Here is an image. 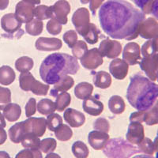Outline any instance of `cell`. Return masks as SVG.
<instances>
[{
  "label": "cell",
  "mask_w": 158,
  "mask_h": 158,
  "mask_svg": "<svg viewBox=\"0 0 158 158\" xmlns=\"http://www.w3.org/2000/svg\"><path fill=\"white\" fill-rule=\"evenodd\" d=\"M46 124L47 127L49 131L55 132L56 130L59 127L61 124H63V118L59 114L52 113L48 115L46 119Z\"/></svg>",
  "instance_id": "obj_38"
},
{
  "label": "cell",
  "mask_w": 158,
  "mask_h": 158,
  "mask_svg": "<svg viewBox=\"0 0 158 158\" xmlns=\"http://www.w3.org/2000/svg\"><path fill=\"white\" fill-rule=\"evenodd\" d=\"M45 158H61V156H59V154L55 153H48V155L45 156Z\"/></svg>",
  "instance_id": "obj_56"
},
{
  "label": "cell",
  "mask_w": 158,
  "mask_h": 158,
  "mask_svg": "<svg viewBox=\"0 0 158 158\" xmlns=\"http://www.w3.org/2000/svg\"><path fill=\"white\" fill-rule=\"evenodd\" d=\"M82 4L89 3V9L93 13V15H96V10L104 3V0H80Z\"/></svg>",
  "instance_id": "obj_49"
},
{
  "label": "cell",
  "mask_w": 158,
  "mask_h": 158,
  "mask_svg": "<svg viewBox=\"0 0 158 158\" xmlns=\"http://www.w3.org/2000/svg\"><path fill=\"white\" fill-rule=\"evenodd\" d=\"M72 153L76 158H87L89 154V150L84 142L76 141L72 145Z\"/></svg>",
  "instance_id": "obj_33"
},
{
  "label": "cell",
  "mask_w": 158,
  "mask_h": 158,
  "mask_svg": "<svg viewBox=\"0 0 158 158\" xmlns=\"http://www.w3.org/2000/svg\"><path fill=\"white\" fill-rule=\"evenodd\" d=\"M108 108L111 112L115 115H120L126 109V104L120 96L114 95L110 97L108 101Z\"/></svg>",
  "instance_id": "obj_25"
},
{
  "label": "cell",
  "mask_w": 158,
  "mask_h": 158,
  "mask_svg": "<svg viewBox=\"0 0 158 158\" xmlns=\"http://www.w3.org/2000/svg\"><path fill=\"white\" fill-rule=\"evenodd\" d=\"M10 139L14 143H20L23 139L25 135V127H24V123H17L15 125H13L8 131Z\"/></svg>",
  "instance_id": "obj_24"
},
{
  "label": "cell",
  "mask_w": 158,
  "mask_h": 158,
  "mask_svg": "<svg viewBox=\"0 0 158 158\" xmlns=\"http://www.w3.org/2000/svg\"><path fill=\"white\" fill-rule=\"evenodd\" d=\"M6 123L5 121V117L0 112V127L4 128L6 127Z\"/></svg>",
  "instance_id": "obj_55"
},
{
  "label": "cell",
  "mask_w": 158,
  "mask_h": 158,
  "mask_svg": "<svg viewBox=\"0 0 158 158\" xmlns=\"http://www.w3.org/2000/svg\"><path fill=\"white\" fill-rule=\"evenodd\" d=\"M20 88L24 91H31L36 96H46L48 89L49 85L43 84L35 79L30 72L21 73L19 76Z\"/></svg>",
  "instance_id": "obj_4"
},
{
  "label": "cell",
  "mask_w": 158,
  "mask_h": 158,
  "mask_svg": "<svg viewBox=\"0 0 158 158\" xmlns=\"http://www.w3.org/2000/svg\"><path fill=\"white\" fill-rule=\"evenodd\" d=\"M34 66V62L32 58L29 56H22L15 62V68L21 73L29 72Z\"/></svg>",
  "instance_id": "obj_30"
},
{
  "label": "cell",
  "mask_w": 158,
  "mask_h": 158,
  "mask_svg": "<svg viewBox=\"0 0 158 158\" xmlns=\"http://www.w3.org/2000/svg\"><path fill=\"white\" fill-rule=\"evenodd\" d=\"M144 112L145 111H136L130 115V122H139L144 121Z\"/></svg>",
  "instance_id": "obj_50"
},
{
  "label": "cell",
  "mask_w": 158,
  "mask_h": 158,
  "mask_svg": "<svg viewBox=\"0 0 158 158\" xmlns=\"http://www.w3.org/2000/svg\"><path fill=\"white\" fill-rule=\"evenodd\" d=\"M24 1L29 2V3L32 4V5H36V4L40 3V0H24Z\"/></svg>",
  "instance_id": "obj_59"
},
{
  "label": "cell",
  "mask_w": 158,
  "mask_h": 158,
  "mask_svg": "<svg viewBox=\"0 0 158 158\" xmlns=\"http://www.w3.org/2000/svg\"><path fill=\"white\" fill-rule=\"evenodd\" d=\"M99 34H100V30H98L97 25L95 24L90 23L88 27L80 35L84 38L87 43L90 44H95L98 41Z\"/></svg>",
  "instance_id": "obj_26"
},
{
  "label": "cell",
  "mask_w": 158,
  "mask_h": 158,
  "mask_svg": "<svg viewBox=\"0 0 158 158\" xmlns=\"http://www.w3.org/2000/svg\"><path fill=\"white\" fill-rule=\"evenodd\" d=\"M123 59L131 66L138 64L141 60V50L139 45L135 42L127 44L123 52Z\"/></svg>",
  "instance_id": "obj_11"
},
{
  "label": "cell",
  "mask_w": 158,
  "mask_h": 158,
  "mask_svg": "<svg viewBox=\"0 0 158 158\" xmlns=\"http://www.w3.org/2000/svg\"><path fill=\"white\" fill-rule=\"evenodd\" d=\"M150 13L156 20H158V0H153L150 7Z\"/></svg>",
  "instance_id": "obj_51"
},
{
  "label": "cell",
  "mask_w": 158,
  "mask_h": 158,
  "mask_svg": "<svg viewBox=\"0 0 158 158\" xmlns=\"http://www.w3.org/2000/svg\"><path fill=\"white\" fill-rule=\"evenodd\" d=\"M145 138L144 127L139 122H131L126 135L127 140L131 144L138 145Z\"/></svg>",
  "instance_id": "obj_13"
},
{
  "label": "cell",
  "mask_w": 158,
  "mask_h": 158,
  "mask_svg": "<svg viewBox=\"0 0 158 158\" xmlns=\"http://www.w3.org/2000/svg\"><path fill=\"white\" fill-rule=\"evenodd\" d=\"M44 23L42 21L38 20L36 18L32 19L31 22H28L25 25V30L28 34L30 36H38L40 35L43 32Z\"/></svg>",
  "instance_id": "obj_31"
},
{
  "label": "cell",
  "mask_w": 158,
  "mask_h": 158,
  "mask_svg": "<svg viewBox=\"0 0 158 158\" xmlns=\"http://www.w3.org/2000/svg\"><path fill=\"white\" fill-rule=\"evenodd\" d=\"M25 115L26 117L32 116L36 111V101L35 98H30L25 105Z\"/></svg>",
  "instance_id": "obj_48"
},
{
  "label": "cell",
  "mask_w": 158,
  "mask_h": 158,
  "mask_svg": "<svg viewBox=\"0 0 158 158\" xmlns=\"http://www.w3.org/2000/svg\"><path fill=\"white\" fill-rule=\"evenodd\" d=\"M72 23L79 34L88 27L90 24L89 12L86 8H78L72 16Z\"/></svg>",
  "instance_id": "obj_12"
},
{
  "label": "cell",
  "mask_w": 158,
  "mask_h": 158,
  "mask_svg": "<svg viewBox=\"0 0 158 158\" xmlns=\"http://www.w3.org/2000/svg\"><path fill=\"white\" fill-rule=\"evenodd\" d=\"M11 103L10 89L0 86V110H3L6 105Z\"/></svg>",
  "instance_id": "obj_42"
},
{
  "label": "cell",
  "mask_w": 158,
  "mask_h": 158,
  "mask_svg": "<svg viewBox=\"0 0 158 158\" xmlns=\"http://www.w3.org/2000/svg\"><path fill=\"white\" fill-rule=\"evenodd\" d=\"M74 80L70 76L67 75L60 79V81L54 85V87L51 90L50 94L53 97H56L59 94L67 92L74 86Z\"/></svg>",
  "instance_id": "obj_21"
},
{
  "label": "cell",
  "mask_w": 158,
  "mask_h": 158,
  "mask_svg": "<svg viewBox=\"0 0 158 158\" xmlns=\"http://www.w3.org/2000/svg\"><path fill=\"white\" fill-rule=\"evenodd\" d=\"M139 35L144 39L150 40L158 35V23L153 18L144 21L139 29Z\"/></svg>",
  "instance_id": "obj_19"
},
{
  "label": "cell",
  "mask_w": 158,
  "mask_h": 158,
  "mask_svg": "<svg viewBox=\"0 0 158 158\" xmlns=\"http://www.w3.org/2000/svg\"><path fill=\"white\" fill-rule=\"evenodd\" d=\"M22 23L15 16V14L10 13L3 15L1 18V27L9 34H13L18 31H21Z\"/></svg>",
  "instance_id": "obj_16"
},
{
  "label": "cell",
  "mask_w": 158,
  "mask_h": 158,
  "mask_svg": "<svg viewBox=\"0 0 158 158\" xmlns=\"http://www.w3.org/2000/svg\"><path fill=\"white\" fill-rule=\"evenodd\" d=\"M7 139V134L3 128L0 127V146L4 144Z\"/></svg>",
  "instance_id": "obj_52"
},
{
  "label": "cell",
  "mask_w": 158,
  "mask_h": 158,
  "mask_svg": "<svg viewBox=\"0 0 158 158\" xmlns=\"http://www.w3.org/2000/svg\"><path fill=\"white\" fill-rule=\"evenodd\" d=\"M99 22L104 32L112 39L132 40L139 36L146 19L142 11L125 0H108L99 10Z\"/></svg>",
  "instance_id": "obj_1"
},
{
  "label": "cell",
  "mask_w": 158,
  "mask_h": 158,
  "mask_svg": "<svg viewBox=\"0 0 158 158\" xmlns=\"http://www.w3.org/2000/svg\"><path fill=\"white\" fill-rule=\"evenodd\" d=\"M15 72L10 67L2 66L0 67V84L2 85H9L15 81Z\"/></svg>",
  "instance_id": "obj_28"
},
{
  "label": "cell",
  "mask_w": 158,
  "mask_h": 158,
  "mask_svg": "<svg viewBox=\"0 0 158 158\" xmlns=\"http://www.w3.org/2000/svg\"><path fill=\"white\" fill-rule=\"evenodd\" d=\"M108 133L99 131H93L88 135V142L90 146L95 150H101L106 147L109 141Z\"/></svg>",
  "instance_id": "obj_14"
},
{
  "label": "cell",
  "mask_w": 158,
  "mask_h": 158,
  "mask_svg": "<svg viewBox=\"0 0 158 158\" xmlns=\"http://www.w3.org/2000/svg\"><path fill=\"white\" fill-rule=\"evenodd\" d=\"M52 18L57 20L62 25H66L68 22L67 15L70 12V5L66 0H59L51 6Z\"/></svg>",
  "instance_id": "obj_8"
},
{
  "label": "cell",
  "mask_w": 158,
  "mask_h": 158,
  "mask_svg": "<svg viewBox=\"0 0 158 158\" xmlns=\"http://www.w3.org/2000/svg\"><path fill=\"white\" fill-rule=\"evenodd\" d=\"M34 17H36V19L40 20V21L52 18V11L51 6L41 5L35 7Z\"/></svg>",
  "instance_id": "obj_37"
},
{
  "label": "cell",
  "mask_w": 158,
  "mask_h": 158,
  "mask_svg": "<svg viewBox=\"0 0 158 158\" xmlns=\"http://www.w3.org/2000/svg\"><path fill=\"white\" fill-rule=\"evenodd\" d=\"M9 5V0H0V10H4Z\"/></svg>",
  "instance_id": "obj_54"
},
{
  "label": "cell",
  "mask_w": 158,
  "mask_h": 158,
  "mask_svg": "<svg viewBox=\"0 0 158 158\" xmlns=\"http://www.w3.org/2000/svg\"><path fill=\"white\" fill-rule=\"evenodd\" d=\"M57 146V142L54 138H48L40 141L39 149L44 153H53Z\"/></svg>",
  "instance_id": "obj_39"
},
{
  "label": "cell",
  "mask_w": 158,
  "mask_h": 158,
  "mask_svg": "<svg viewBox=\"0 0 158 158\" xmlns=\"http://www.w3.org/2000/svg\"><path fill=\"white\" fill-rule=\"evenodd\" d=\"M35 47L38 51L53 52L63 47V42L59 38L40 37L36 40Z\"/></svg>",
  "instance_id": "obj_15"
},
{
  "label": "cell",
  "mask_w": 158,
  "mask_h": 158,
  "mask_svg": "<svg viewBox=\"0 0 158 158\" xmlns=\"http://www.w3.org/2000/svg\"><path fill=\"white\" fill-rule=\"evenodd\" d=\"M84 111L89 115L93 116H98L104 111V104L96 97H90L86 100H84L82 104Z\"/></svg>",
  "instance_id": "obj_20"
},
{
  "label": "cell",
  "mask_w": 158,
  "mask_h": 158,
  "mask_svg": "<svg viewBox=\"0 0 158 158\" xmlns=\"http://www.w3.org/2000/svg\"><path fill=\"white\" fill-rule=\"evenodd\" d=\"M63 40L67 46L70 48L74 47L76 42L77 41V34L74 30H69L64 33L63 36Z\"/></svg>",
  "instance_id": "obj_46"
},
{
  "label": "cell",
  "mask_w": 158,
  "mask_h": 158,
  "mask_svg": "<svg viewBox=\"0 0 158 158\" xmlns=\"http://www.w3.org/2000/svg\"><path fill=\"white\" fill-rule=\"evenodd\" d=\"M94 86L90 83L82 81L77 85L74 88V95L77 99L86 100L93 94Z\"/></svg>",
  "instance_id": "obj_23"
},
{
  "label": "cell",
  "mask_w": 158,
  "mask_h": 158,
  "mask_svg": "<svg viewBox=\"0 0 158 158\" xmlns=\"http://www.w3.org/2000/svg\"><path fill=\"white\" fill-rule=\"evenodd\" d=\"M132 158H154L152 155H137Z\"/></svg>",
  "instance_id": "obj_58"
},
{
  "label": "cell",
  "mask_w": 158,
  "mask_h": 158,
  "mask_svg": "<svg viewBox=\"0 0 158 158\" xmlns=\"http://www.w3.org/2000/svg\"><path fill=\"white\" fill-rule=\"evenodd\" d=\"M15 158H43V155L39 149H25L20 151Z\"/></svg>",
  "instance_id": "obj_41"
},
{
  "label": "cell",
  "mask_w": 158,
  "mask_h": 158,
  "mask_svg": "<svg viewBox=\"0 0 158 158\" xmlns=\"http://www.w3.org/2000/svg\"><path fill=\"white\" fill-rule=\"evenodd\" d=\"M139 150L147 155H153L155 152L153 142L148 138H144L140 144H138Z\"/></svg>",
  "instance_id": "obj_43"
},
{
  "label": "cell",
  "mask_w": 158,
  "mask_h": 158,
  "mask_svg": "<svg viewBox=\"0 0 158 158\" xmlns=\"http://www.w3.org/2000/svg\"><path fill=\"white\" fill-rule=\"evenodd\" d=\"M0 158H10V156L6 151H0Z\"/></svg>",
  "instance_id": "obj_57"
},
{
  "label": "cell",
  "mask_w": 158,
  "mask_h": 158,
  "mask_svg": "<svg viewBox=\"0 0 158 158\" xmlns=\"http://www.w3.org/2000/svg\"><path fill=\"white\" fill-rule=\"evenodd\" d=\"M129 66L126 62L121 59H115L110 63L109 71L111 74L117 80H123L127 77Z\"/></svg>",
  "instance_id": "obj_17"
},
{
  "label": "cell",
  "mask_w": 158,
  "mask_h": 158,
  "mask_svg": "<svg viewBox=\"0 0 158 158\" xmlns=\"http://www.w3.org/2000/svg\"><path fill=\"white\" fill-rule=\"evenodd\" d=\"M80 66L77 59L66 53H54L45 58L40 67V76L48 85H55L68 74H76Z\"/></svg>",
  "instance_id": "obj_2"
},
{
  "label": "cell",
  "mask_w": 158,
  "mask_h": 158,
  "mask_svg": "<svg viewBox=\"0 0 158 158\" xmlns=\"http://www.w3.org/2000/svg\"><path fill=\"white\" fill-rule=\"evenodd\" d=\"M55 135L58 140L62 142L70 140L73 136V131L71 128L67 124H61L55 131Z\"/></svg>",
  "instance_id": "obj_35"
},
{
  "label": "cell",
  "mask_w": 158,
  "mask_h": 158,
  "mask_svg": "<svg viewBox=\"0 0 158 158\" xmlns=\"http://www.w3.org/2000/svg\"><path fill=\"white\" fill-rule=\"evenodd\" d=\"M71 97L67 92H63L56 96V110L59 111H63L70 104Z\"/></svg>",
  "instance_id": "obj_34"
},
{
  "label": "cell",
  "mask_w": 158,
  "mask_h": 158,
  "mask_svg": "<svg viewBox=\"0 0 158 158\" xmlns=\"http://www.w3.org/2000/svg\"><path fill=\"white\" fill-rule=\"evenodd\" d=\"M88 46L86 43L82 40L76 42L74 47L72 48V54L76 59H81L88 52Z\"/></svg>",
  "instance_id": "obj_40"
},
{
  "label": "cell",
  "mask_w": 158,
  "mask_h": 158,
  "mask_svg": "<svg viewBox=\"0 0 158 158\" xmlns=\"http://www.w3.org/2000/svg\"><path fill=\"white\" fill-rule=\"evenodd\" d=\"M63 27L62 24L59 22L57 20L52 18L47 23V31L52 35H59L61 32Z\"/></svg>",
  "instance_id": "obj_44"
},
{
  "label": "cell",
  "mask_w": 158,
  "mask_h": 158,
  "mask_svg": "<svg viewBox=\"0 0 158 158\" xmlns=\"http://www.w3.org/2000/svg\"><path fill=\"white\" fill-rule=\"evenodd\" d=\"M22 115V108L18 104H9L3 109V115L9 122H15Z\"/></svg>",
  "instance_id": "obj_27"
},
{
  "label": "cell",
  "mask_w": 158,
  "mask_h": 158,
  "mask_svg": "<svg viewBox=\"0 0 158 158\" xmlns=\"http://www.w3.org/2000/svg\"><path fill=\"white\" fill-rule=\"evenodd\" d=\"M151 44H152L153 51L155 52H158V35L155 36L153 40H151Z\"/></svg>",
  "instance_id": "obj_53"
},
{
  "label": "cell",
  "mask_w": 158,
  "mask_h": 158,
  "mask_svg": "<svg viewBox=\"0 0 158 158\" xmlns=\"http://www.w3.org/2000/svg\"><path fill=\"white\" fill-rule=\"evenodd\" d=\"M98 50L103 57L116 59L122 52V45L117 40H111L107 38L101 42Z\"/></svg>",
  "instance_id": "obj_6"
},
{
  "label": "cell",
  "mask_w": 158,
  "mask_h": 158,
  "mask_svg": "<svg viewBox=\"0 0 158 158\" xmlns=\"http://www.w3.org/2000/svg\"><path fill=\"white\" fill-rule=\"evenodd\" d=\"M34 10L35 5L22 0L16 5L15 16L22 23H28L33 19Z\"/></svg>",
  "instance_id": "obj_10"
},
{
  "label": "cell",
  "mask_w": 158,
  "mask_h": 158,
  "mask_svg": "<svg viewBox=\"0 0 158 158\" xmlns=\"http://www.w3.org/2000/svg\"><path fill=\"white\" fill-rule=\"evenodd\" d=\"M157 98L158 85L140 74L131 77L127 90V99L137 111H148L153 106Z\"/></svg>",
  "instance_id": "obj_3"
},
{
  "label": "cell",
  "mask_w": 158,
  "mask_h": 158,
  "mask_svg": "<svg viewBox=\"0 0 158 158\" xmlns=\"http://www.w3.org/2000/svg\"><path fill=\"white\" fill-rule=\"evenodd\" d=\"M131 1H132L138 8H140L144 14L150 13V7L153 0H131Z\"/></svg>",
  "instance_id": "obj_47"
},
{
  "label": "cell",
  "mask_w": 158,
  "mask_h": 158,
  "mask_svg": "<svg viewBox=\"0 0 158 158\" xmlns=\"http://www.w3.org/2000/svg\"><path fill=\"white\" fill-rule=\"evenodd\" d=\"M156 80L158 81V71H157V74H156Z\"/></svg>",
  "instance_id": "obj_61"
},
{
  "label": "cell",
  "mask_w": 158,
  "mask_h": 158,
  "mask_svg": "<svg viewBox=\"0 0 158 158\" xmlns=\"http://www.w3.org/2000/svg\"><path fill=\"white\" fill-rule=\"evenodd\" d=\"M23 123L25 135L32 134L39 138L44 135L47 124L46 119L43 117H29Z\"/></svg>",
  "instance_id": "obj_5"
},
{
  "label": "cell",
  "mask_w": 158,
  "mask_h": 158,
  "mask_svg": "<svg viewBox=\"0 0 158 158\" xmlns=\"http://www.w3.org/2000/svg\"><path fill=\"white\" fill-rule=\"evenodd\" d=\"M94 129L96 131H103V132L108 133L110 130L109 122L104 118H97L94 123Z\"/></svg>",
  "instance_id": "obj_45"
},
{
  "label": "cell",
  "mask_w": 158,
  "mask_h": 158,
  "mask_svg": "<svg viewBox=\"0 0 158 158\" xmlns=\"http://www.w3.org/2000/svg\"><path fill=\"white\" fill-rule=\"evenodd\" d=\"M94 82L97 88L102 89L109 88L112 82L111 74L103 70L96 72L94 76Z\"/></svg>",
  "instance_id": "obj_22"
},
{
  "label": "cell",
  "mask_w": 158,
  "mask_h": 158,
  "mask_svg": "<svg viewBox=\"0 0 158 158\" xmlns=\"http://www.w3.org/2000/svg\"><path fill=\"white\" fill-rule=\"evenodd\" d=\"M156 158H158V151L156 152Z\"/></svg>",
  "instance_id": "obj_60"
},
{
  "label": "cell",
  "mask_w": 158,
  "mask_h": 158,
  "mask_svg": "<svg viewBox=\"0 0 158 158\" xmlns=\"http://www.w3.org/2000/svg\"><path fill=\"white\" fill-rule=\"evenodd\" d=\"M81 64L88 70H95L103 64V56L98 48H92L81 58Z\"/></svg>",
  "instance_id": "obj_9"
},
{
  "label": "cell",
  "mask_w": 158,
  "mask_h": 158,
  "mask_svg": "<svg viewBox=\"0 0 158 158\" xmlns=\"http://www.w3.org/2000/svg\"><path fill=\"white\" fill-rule=\"evenodd\" d=\"M36 108L39 113L44 115H48L54 113V111L56 110V103L47 98L40 100L36 105Z\"/></svg>",
  "instance_id": "obj_29"
},
{
  "label": "cell",
  "mask_w": 158,
  "mask_h": 158,
  "mask_svg": "<svg viewBox=\"0 0 158 158\" xmlns=\"http://www.w3.org/2000/svg\"><path fill=\"white\" fill-rule=\"evenodd\" d=\"M22 145L25 149H39L40 140L39 137L32 134H26L22 140Z\"/></svg>",
  "instance_id": "obj_36"
},
{
  "label": "cell",
  "mask_w": 158,
  "mask_h": 158,
  "mask_svg": "<svg viewBox=\"0 0 158 158\" xmlns=\"http://www.w3.org/2000/svg\"><path fill=\"white\" fill-rule=\"evenodd\" d=\"M63 117L65 121L72 127H80L85 123V116L84 114L74 108H67L64 111Z\"/></svg>",
  "instance_id": "obj_18"
},
{
  "label": "cell",
  "mask_w": 158,
  "mask_h": 158,
  "mask_svg": "<svg viewBox=\"0 0 158 158\" xmlns=\"http://www.w3.org/2000/svg\"><path fill=\"white\" fill-rule=\"evenodd\" d=\"M149 126L158 124V100H156L153 106L148 111L144 112V121Z\"/></svg>",
  "instance_id": "obj_32"
},
{
  "label": "cell",
  "mask_w": 158,
  "mask_h": 158,
  "mask_svg": "<svg viewBox=\"0 0 158 158\" xmlns=\"http://www.w3.org/2000/svg\"><path fill=\"white\" fill-rule=\"evenodd\" d=\"M141 70L146 73L148 78L151 81H156L158 71V54L149 55L143 57L139 62Z\"/></svg>",
  "instance_id": "obj_7"
}]
</instances>
